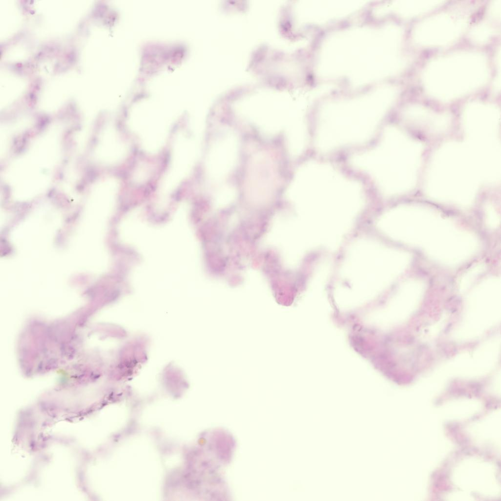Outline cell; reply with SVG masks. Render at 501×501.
I'll return each instance as SVG.
<instances>
[{
	"mask_svg": "<svg viewBox=\"0 0 501 501\" xmlns=\"http://www.w3.org/2000/svg\"><path fill=\"white\" fill-rule=\"evenodd\" d=\"M200 151V137H188L182 132L178 134L173 143L170 165L159 185L161 193L171 192L190 173Z\"/></svg>",
	"mask_w": 501,
	"mask_h": 501,
	"instance_id": "obj_1",
	"label": "cell"
},
{
	"mask_svg": "<svg viewBox=\"0 0 501 501\" xmlns=\"http://www.w3.org/2000/svg\"><path fill=\"white\" fill-rule=\"evenodd\" d=\"M400 214L396 236L408 243L424 247L435 236L444 219L423 210L410 209Z\"/></svg>",
	"mask_w": 501,
	"mask_h": 501,
	"instance_id": "obj_2",
	"label": "cell"
},
{
	"mask_svg": "<svg viewBox=\"0 0 501 501\" xmlns=\"http://www.w3.org/2000/svg\"><path fill=\"white\" fill-rule=\"evenodd\" d=\"M236 194V191L233 186H224L217 192V198L218 202H225L231 200Z\"/></svg>",
	"mask_w": 501,
	"mask_h": 501,
	"instance_id": "obj_6",
	"label": "cell"
},
{
	"mask_svg": "<svg viewBox=\"0 0 501 501\" xmlns=\"http://www.w3.org/2000/svg\"><path fill=\"white\" fill-rule=\"evenodd\" d=\"M127 143L113 126L107 127L102 138L100 158L104 162L115 163L122 161L128 154Z\"/></svg>",
	"mask_w": 501,
	"mask_h": 501,
	"instance_id": "obj_5",
	"label": "cell"
},
{
	"mask_svg": "<svg viewBox=\"0 0 501 501\" xmlns=\"http://www.w3.org/2000/svg\"><path fill=\"white\" fill-rule=\"evenodd\" d=\"M499 217L493 210L488 211L487 214L486 221L491 227H496L499 224Z\"/></svg>",
	"mask_w": 501,
	"mask_h": 501,
	"instance_id": "obj_9",
	"label": "cell"
},
{
	"mask_svg": "<svg viewBox=\"0 0 501 501\" xmlns=\"http://www.w3.org/2000/svg\"><path fill=\"white\" fill-rule=\"evenodd\" d=\"M483 269V266L481 265L476 266L473 269L469 270L465 275L461 278L460 284L461 285L466 286L471 284L476 276Z\"/></svg>",
	"mask_w": 501,
	"mask_h": 501,
	"instance_id": "obj_7",
	"label": "cell"
},
{
	"mask_svg": "<svg viewBox=\"0 0 501 501\" xmlns=\"http://www.w3.org/2000/svg\"><path fill=\"white\" fill-rule=\"evenodd\" d=\"M275 178L273 164L268 156L258 154L251 159L247 182L250 193L255 196L270 193L275 186Z\"/></svg>",
	"mask_w": 501,
	"mask_h": 501,
	"instance_id": "obj_4",
	"label": "cell"
},
{
	"mask_svg": "<svg viewBox=\"0 0 501 501\" xmlns=\"http://www.w3.org/2000/svg\"><path fill=\"white\" fill-rule=\"evenodd\" d=\"M146 166L142 165L141 167L138 168L136 174L135 175V179L137 182H141L146 179L147 176L149 175L148 168Z\"/></svg>",
	"mask_w": 501,
	"mask_h": 501,
	"instance_id": "obj_8",
	"label": "cell"
},
{
	"mask_svg": "<svg viewBox=\"0 0 501 501\" xmlns=\"http://www.w3.org/2000/svg\"><path fill=\"white\" fill-rule=\"evenodd\" d=\"M238 152V139L230 130L222 131L212 142L208 152L205 170L213 181L223 180L233 168Z\"/></svg>",
	"mask_w": 501,
	"mask_h": 501,
	"instance_id": "obj_3",
	"label": "cell"
}]
</instances>
